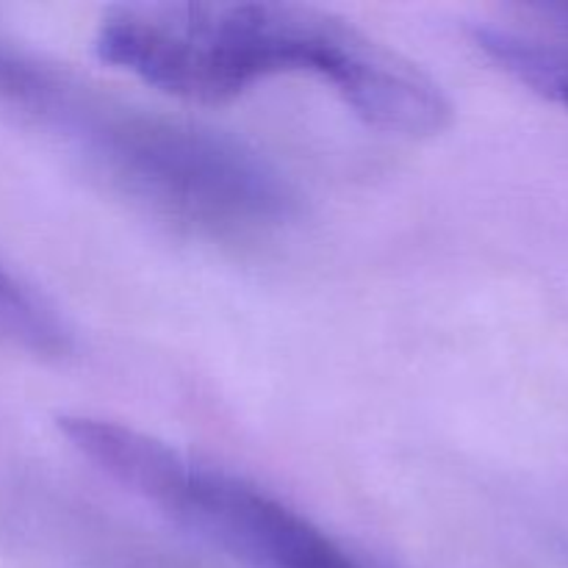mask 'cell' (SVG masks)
Instances as JSON below:
<instances>
[{"instance_id": "4", "label": "cell", "mask_w": 568, "mask_h": 568, "mask_svg": "<svg viewBox=\"0 0 568 568\" xmlns=\"http://www.w3.org/2000/svg\"><path fill=\"white\" fill-rule=\"evenodd\" d=\"M0 344L39 358H61L70 327L53 305L0 264Z\"/></svg>"}, {"instance_id": "1", "label": "cell", "mask_w": 568, "mask_h": 568, "mask_svg": "<svg viewBox=\"0 0 568 568\" xmlns=\"http://www.w3.org/2000/svg\"><path fill=\"white\" fill-rule=\"evenodd\" d=\"M103 61L197 105L236 100L281 72L314 75L366 125L433 136L453 120L442 83L361 28L297 3H142L109 11Z\"/></svg>"}, {"instance_id": "3", "label": "cell", "mask_w": 568, "mask_h": 568, "mask_svg": "<svg viewBox=\"0 0 568 568\" xmlns=\"http://www.w3.org/2000/svg\"><path fill=\"white\" fill-rule=\"evenodd\" d=\"M55 427L87 464L247 568H366L308 516L220 466L92 414Z\"/></svg>"}, {"instance_id": "5", "label": "cell", "mask_w": 568, "mask_h": 568, "mask_svg": "<svg viewBox=\"0 0 568 568\" xmlns=\"http://www.w3.org/2000/svg\"><path fill=\"white\" fill-rule=\"evenodd\" d=\"M475 42L503 70L568 109V61L558 50L503 28H477Z\"/></svg>"}, {"instance_id": "2", "label": "cell", "mask_w": 568, "mask_h": 568, "mask_svg": "<svg viewBox=\"0 0 568 568\" xmlns=\"http://www.w3.org/2000/svg\"><path fill=\"white\" fill-rule=\"evenodd\" d=\"M0 103L122 194L194 231H264L294 214L288 183L236 139L128 103L6 42Z\"/></svg>"}]
</instances>
